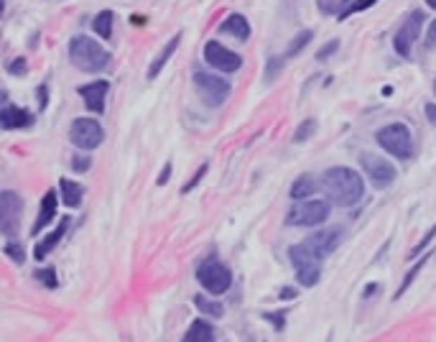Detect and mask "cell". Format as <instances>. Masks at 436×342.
<instances>
[{"mask_svg": "<svg viewBox=\"0 0 436 342\" xmlns=\"http://www.w3.org/2000/svg\"><path fill=\"white\" fill-rule=\"evenodd\" d=\"M3 253L11 258V261H15V263H23L26 261V250H23V245H20L18 240H11V243H6V248H3Z\"/></svg>", "mask_w": 436, "mask_h": 342, "instance_id": "obj_29", "label": "cell"}, {"mask_svg": "<svg viewBox=\"0 0 436 342\" xmlns=\"http://www.w3.org/2000/svg\"><path fill=\"white\" fill-rule=\"evenodd\" d=\"M314 192H316L314 176L304 174V176H299V179L294 181V187H291V200L304 202V200H309V197L314 195Z\"/></svg>", "mask_w": 436, "mask_h": 342, "instance_id": "obj_22", "label": "cell"}, {"mask_svg": "<svg viewBox=\"0 0 436 342\" xmlns=\"http://www.w3.org/2000/svg\"><path fill=\"white\" fill-rule=\"evenodd\" d=\"M69 225H72V217H61L59 225H56V228L51 230V233H49L46 238H44V240L39 243V245H36V250H34L36 261H44V258H46V255L51 253V250H54L56 245H59V240L64 238V235H67Z\"/></svg>", "mask_w": 436, "mask_h": 342, "instance_id": "obj_17", "label": "cell"}, {"mask_svg": "<svg viewBox=\"0 0 436 342\" xmlns=\"http://www.w3.org/2000/svg\"><path fill=\"white\" fill-rule=\"evenodd\" d=\"M342 240H344V228H327V230L314 233L304 243H306V245H309V248L324 261L327 255H332L337 248H340V245H342Z\"/></svg>", "mask_w": 436, "mask_h": 342, "instance_id": "obj_13", "label": "cell"}, {"mask_svg": "<svg viewBox=\"0 0 436 342\" xmlns=\"http://www.w3.org/2000/svg\"><path fill=\"white\" fill-rule=\"evenodd\" d=\"M113 23H115L113 11H100V13L94 16V20H92V31L108 41V39H113Z\"/></svg>", "mask_w": 436, "mask_h": 342, "instance_id": "obj_23", "label": "cell"}, {"mask_svg": "<svg viewBox=\"0 0 436 342\" xmlns=\"http://www.w3.org/2000/svg\"><path fill=\"white\" fill-rule=\"evenodd\" d=\"M34 113L26 108H13V105H6L3 113H0V126L6 130H15V128H31L34 126Z\"/></svg>", "mask_w": 436, "mask_h": 342, "instance_id": "obj_16", "label": "cell"}, {"mask_svg": "<svg viewBox=\"0 0 436 342\" xmlns=\"http://www.w3.org/2000/svg\"><path fill=\"white\" fill-rule=\"evenodd\" d=\"M337 49H340V39H332L329 44H324V47L316 51V61H327L329 56L337 54Z\"/></svg>", "mask_w": 436, "mask_h": 342, "instance_id": "obj_33", "label": "cell"}, {"mask_svg": "<svg viewBox=\"0 0 436 342\" xmlns=\"http://www.w3.org/2000/svg\"><path fill=\"white\" fill-rule=\"evenodd\" d=\"M182 342H215V327L207 319H197L187 329V335H184Z\"/></svg>", "mask_w": 436, "mask_h": 342, "instance_id": "obj_21", "label": "cell"}, {"mask_svg": "<svg viewBox=\"0 0 436 342\" xmlns=\"http://www.w3.org/2000/svg\"><path fill=\"white\" fill-rule=\"evenodd\" d=\"M423 113H426V118H429L431 126L436 128V105L434 102H426V105H423Z\"/></svg>", "mask_w": 436, "mask_h": 342, "instance_id": "obj_38", "label": "cell"}, {"mask_svg": "<svg viewBox=\"0 0 436 342\" xmlns=\"http://www.w3.org/2000/svg\"><path fill=\"white\" fill-rule=\"evenodd\" d=\"M36 97H39V105H41V110H44V108H46V97H49V87H46V85H41V87H39V92H36Z\"/></svg>", "mask_w": 436, "mask_h": 342, "instance_id": "obj_39", "label": "cell"}, {"mask_svg": "<svg viewBox=\"0 0 436 342\" xmlns=\"http://www.w3.org/2000/svg\"><path fill=\"white\" fill-rule=\"evenodd\" d=\"M289 258H291V263H294L296 279H299L301 286H316V283H319V279H322V258H319L306 243L291 245Z\"/></svg>", "mask_w": 436, "mask_h": 342, "instance_id": "obj_5", "label": "cell"}, {"mask_svg": "<svg viewBox=\"0 0 436 342\" xmlns=\"http://www.w3.org/2000/svg\"><path fill=\"white\" fill-rule=\"evenodd\" d=\"M59 192H61V202H64L67 207L74 209L82 204L85 189H82V184H77L74 179H59Z\"/></svg>", "mask_w": 436, "mask_h": 342, "instance_id": "obj_20", "label": "cell"}, {"mask_svg": "<svg viewBox=\"0 0 436 342\" xmlns=\"http://www.w3.org/2000/svg\"><path fill=\"white\" fill-rule=\"evenodd\" d=\"M20 212H23V200L11 189L0 192V230H3V235L13 238L15 230H18Z\"/></svg>", "mask_w": 436, "mask_h": 342, "instance_id": "obj_12", "label": "cell"}, {"mask_svg": "<svg viewBox=\"0 0 436 342\" xmlns=\"http://www.w3.org/2000/svg\"><path fill=\"white\" fill-rule=\"evenodd\" d=\"M204 59H207L209 67H215L217 72L232 74L242 67V56L235 54L232 49L222 47L220 41H207L204 44Z\"/></svg>", "mask_w": 436, "mask_h": 342, "instance_id": "obj_11", "label": "cell"}, {"mask_svg": "<svg viewBox=\"0 0 436 342\" xmlns=\"http://www.w3.org/2000/svg\"><path fill=\"white\" fill-rule=\"evenodd\" d=\"M69 141L77 148H82V151H94L105 141V130H102V126L94 118H77L69 126Z\"/></svg>", "mask_w": 436, "mask_h": 342, "instance_id": "obj_8", "label": "cell"}, {"mask_svg": "<svg viewBox=\"0 0 436 342\" xmlns=\"http://www.w3.org/2000/svg\"><path fill=\"white\" fill-rule=\"evenodd\" d=\"M322 187L327 197L340 207H355L365 197V179L349 166H332L324 171Z\"/></svg>", "mask_w": 436, "mask_h": 342, "instance_id": "obj_1", "label": "cell"}, {"mask_svg": "<svg viewBox=\"0 0 436 342\" xmlns=\"http://www.w3.org/2000/svg\"><path fill=\"white\" fill-rule=\"evenodd\" d=\"M423 11H411L409 18L403 20V26L398 28V34L393 36V49H396V54L403 56V59H409L411 51H413V44L418 41L421 36V28H423Z\"/></svg>", "mask_w": 436, "mask_h": 342, "instance_id": "obj_10", "label": "cell"}, {"mask_svg": "<svg viewBox=\"0 0 436 342\" xmlns=\"http://www.w3.org/2000/svg\"><path fill=\"white\" fill-rule=\"evenodd\" d=\"M56 204H59L56 192L54 189H49L46 195H44V200H41L39 215H36V222H34V228H31V235H39L41 230L49 228V225L56 220Z\"/></svg>", "mask_w": 436, "mask_h": 342, "instance_id": "obj_15", "label": "cell"}, {"mask_svg": "<svg viewBox=\"0 0 436 342\" xmlns=\"http://www.w3.org/2000/svg\"><path fill=\"white\" fill-rule=\"evenodd\" d=\"M329 215H332V204L327 200H304L296 202V207L289 212L286 222L294 228H314V225L327 222Z\"/></svg>", "mask_w": 436, "mask_h": 342, "instance_id": "obj_6", "label": "cell"}, {"mask_svg": "<svg viewBox=\"0 0 436 342\" xmlns=\"http://www.w3.org/2000/svg\"><path fill=\"white\" fill-rule=\"evenodd\" d=\"M171 164H166V166H163V171L161 174H158V179H156V184H158V187H163V184H168V179H171Z\"/></svg>", "mask_w": 436, "mask_h": 342, "instance_id": "obj_37", "label": "cell"}, {"mask_svg": "<svg viewBox=\"0 0 436 342\" xmlns=\"http://www.w3.org/2000/svg\"><path fill=\"white\" fill-rule=\"evenodd\" d=\"M375 3H380V0H352L347 8H344L342 13L337 16V20H347L349 16H355V13H360V11H368V8H373Z\"/></svg>", "mask_w": 436, "mask_h": 342, "instance_id": "obj_27", "label": "cell"}, {"mask_svg": "<svg viewBox=\"0 0 436 342\" xmlns=\"http://www.w3.org/2000/svg\"><path fill=\"white\" fill-rule=\"evenodd\" d=\"M316 128H319V123H316L314 118H306V121H304L301 126L296 128L294 141H296V143H304V141H309V138H314Z\"/></svg>", "mask_w": 436, "mask_h": 342, "instance_id": "obj_26", "label": "cell"}, {"mask_svg": "<svg viewBox=\"0 0 436 342\" xmlns=\"http://www.w3.org/2000/svg\"><path fill=\"white\" fill-rule=\"evenodd\" d=\"M429 258H431V253H423V255H418V258H416V263H413V266H411V271H409V274L403 276L401 286H398V291H396V299H401V296L406 294V288H409L411 283L416 281V276L421 274V269H423V266H426V263H429Z\"/></svg>", "mask_w": 436, "mask_h": 342, "instance_id": "obj_24", "label": "cell"}, {"mask_svg": "<svg viewBox=\"0 0 436 342\" xmlns=\"http://www.w3.org/2000/svg\"><path fill=\"white\" fill-rule=\"evenodd\" d=\"M36 281L44 283L46 288H56V286H59V279H56V271L54 269H39V271H36Z\"/></svg>", "mask_w": 436, "mask_h": 342, "instance_id": "obj_30", "label": "cell"}, {"mask_svg": "<svg viewBox=\"0 0 436 342\" xmlns=\"http://www.w3.org/2000/svg\"><path fill=\"white\" fill-rule=\"evenodd\" d=\"M194 87L209 108H220V105H225V100H228L230 92H232L230 82L225 80V77H217V74H212V72H197Z\"/></svg>", "mask_w": 436, "mask_h": 342, "instance_id": "obj_7", "label": "cell"}, {"mask_svg": "<svg viewBox=\"0 0 436 342\" xmlns=\"http://www.w3.org/2000/svg\"><path fill=\"white\" fill-rule=\"evenodd\" d=\"M110 56L113 54H110L108 49H102V44H97V41L85 34L74 36V39L69 41V61H72L80 72H87V74L105 72L110 64Z\"/></svg>", "mask_w": 436, "mask_h": 342, "instance_id": "obj_2", "label": "cell"}, {"mask_svg": "<svg viewBox=\"0 0 436 342\" xmlns=\"http://www.w3.org/2000/svg\"><path fill=\"white\" fill-rule=\"evenodd\" d=\"M434 238H436V225H434V228H431V230H429V233L423 235L421 240H418V245H416V248L411 250V253H409V255H411V258H416V255H418V253H421V250H423V248H426V245H429V243H431V240H434Z\"/></svg>", "mask_w": 436, "mask_h": 342, "instance_id": "obj_36", "label": "cell"}, {"mask_svg": "<svg viewBox=\"0 0 436 342\" xmlns=\"http://www.w3.org/2000/svg\"><path fill=\"white\" fill-rule=\"evenodd\" d=\"M360 166L375 189H388L398 176L396 166L378 154H360Z\"/></svg>", "mask_w": 436, "mask_h": 342, "instance_id": "obj_9", "label": "cell"}, {"mask_svg": "<svg viewBox=\"0 0 436 342\" xmlns=\"http://www.w3.org/2000/svg\"><path fill=\"white\" fill-rule=\"evenodd\" d=\"M378 146L390 154L393 159H401V161H409L413 159V133L406 123H390V126H382L375 133Z\"/></svg>", "mask_w": 436, "mask_h": 342, "instance_id": "obj_3", "label": "cell"}, {"mask_svg": "<svg viewBox=\"0 0 436 342\" xmlns=\"http://www.w3.org/2000/svg\"><path fill=\"white\" fill-rule=\"evenodd\" d=\"M426 44H429V47H434L436 44V18L429 23V36H426Z\"/></svg>", "mask_w": 436, "mask_h": 342, "instance_id": "obj_40", "label": "cell"}, {"mask_svg": "<svg viewBox=\"0 0 436 342\" xmlns=\"http://www.w3.org/2000/svg\"><path fill=\"white\" fill-rule=\"evenodd\" d=\"M197 281H199L201 288L209 291V294H215V296L228 294L230 286H232V271H230L220 258L207 255V258L197 266Z\"/></svg>", "mask_w": 436, "mask_h": 342, "instance_id": "obj_4", "label": "cell"}, {"mask_svg": "<svg viewBox=\"0 0 436 342\" xmlns=\"http://www.w3.org/2000/svg\"><path fill=\"white\" fill-rule=\"evenodd\" d=\"M283 64H286V56H270L268 64H266V80L273 82L275 77H278V72H281Z\"/></svg>", "mask_w": 436, "mask_h": 342, "instance_id": "obj_31", "label": "cell"}, {"mask_svg": "<svg viewBox=\"0 0 436 342\" xmlns=\"http://www.w3.org/2000/svg\"><path fill=\"white\" fill-rule=\"evenodd\" d=\"M194 304H197V309H199V312H204V314H209V317H222V304L209 302V299H204V296H197Z\"/></svg>", "mask_w": 436, "mask_h": 342, "instance_id": "obj_28", "label": "cell"}, {"mask_svg": "<svg viewBox=\"0 0 436 342\" xmlns=\"http://www.w3.org/2000/svg\"><path fill=\"white\" fill-rule=\"evenodd\" d=\"M179 44H182V34H174V36H171V39L166 41V47L161 49V54L156 56L154 64L148 67V80H156V77L161 74V69L166 67L168 59L174 56V51H176V49H179Z\"/></svg>", "mask_w": 436, "mask_h": 342, "instance_id": "obj_19", "label": "cell"}, {"mask_svg": "<svg viewBox=\"0 0 436 342\" xmlns=\"http://www.w3.org/2000/svg\"><path fill=\"white\" fill-rule=\"evenodd\" d=\"M426 3H429V8H434L436 11V0H426Z\"/></svg>", "mask_w": 436, "mask_h": 342, "instance_id": "obj_43", "label": "cell"}, {"mask_svg": "<svg viewBox=\"0 0 436 342\" xmlns=\"http://www.w3.org/2000/svg\"><path fill=\"white\" fill-rule=\"evenodd\" d=\"M434 94H436V82H434Z\"/></svg>", "mask_w": 436, "mask_h": 342, "instance_id": "obj_44", "label": "cell"}, {"mask_svg": "<svg viewBox=\"0 0 436 342\" xmlns=\"http://www.w3.org/2000/svg\"><path fill=\"white\" fill-rule=\"evenodd\" d=\"M314 39V31H309V28H306V31H299V34L294 36V39H291V44L289 47H286V59H291V56H296V54H301L304 49L309 47V41Z\"/></svg>", "mask_w": 436, "mask_h": 342, "instance_id": "obj_25", "label": "cell"}, {"mask_svg": "<svg viewBox=\"0 0 436 342\" xmlns=\"http://www.w3.org/2000/svg\"><path fill=\"white\" fill-rule=\"evenodd\" d=\"M207 171H209V164L204 161V164H201V166H199V169H197V171H194V176H192V179H189V184H184V187H182V195H187V192H192V189H194L197 184H199V181L204 179V174H207Z\"/></svg>", "mask_w": 436, "mask_h": 342, "instance_id": "obj_32", "label": "cell"}, {"mask_svg": "<svg viewBox=\"0 0 436 342\" xmlns=\"http://www.w3.org/2000/svg\"><path fill=\"white\" fill-rule=\"evenodd\" d=\"M108 90L110 85L105 80H94V82H87V85H82L77 92H80L82 102H85V108L94 115H102L105 113V97H108Z\"/></svg>", "mask_w": 436, "mask_h": 342, "instance_id": "obj_14", "label": "cell"}, {"mask_svg": "<svg viewBox=\"0 0 436 342\" xmlns=\"http://www.w3.org/2000/svg\"><path fill=\"white\" fill-rule=\"evenodd\" d=\"M89 166H92V159H89L87 154H77L72 159V169L77 171V174H85V171H89Z\"/></svg>", "mask_w": 436, "mask_h": 342, "instance_id": "obj_34", "label": "cell"}, {"mask_svg": "<svg viewBox=\"0 0 436 342\" xmlns=\"http://www.w3.org/2000/svg\"><path fill=\"white\" fill-rule=\"evenodd\" d=\"M26 72H28V61L23 56H18V59H13L8 64V74H13V77H23Z\"/></svg>", "mask_w": 436, "mask_h": 342, "instance_id": "obj_35", "label": "cell"}, {"mask_svg": "<svg viewBox=\"0 0 436 342\" xmlns=\"http://www.w3.org/2000/svg\"><path fill=\"white\" fill-rule=\"evenodd\" d=\"M266 317H268V319H273V324H275L278 329L283 327V314H266Z\"/></svg>", "mask_w": 436, "mask_h": 342, "instance_id": "obj_41", "label": "cell"}, {"mask_svg": "<svg viewBox=\"0 0 436 342\" xmlns=\"http://www.w3.org/2000/svg\"><path fill=\"white\" fill-rule=\"evenodd\" d=\"M220 31L228 36H235L237 41L250 39V23L242 13H230L228 18H225V23L220 26Z\"/></svg>", "mask_w": 436, "mask_h": 342, "instance_id": "obj_18", "label": "cell"}, {"mask_svg": "<svg viewBox=\"0 0 436 342\" xmlns=\"http://www.w3.org/2000/svg\"><path fill=\"white\" fill-rule=\"evenodd\" d=\"M294 296H296L294 288H283V291H281V299H294Z\"/></svg>", "mask_w": 436, "mask_h": 342, "instance_id": "obj_42", "label": "cell"}]
</instances>
